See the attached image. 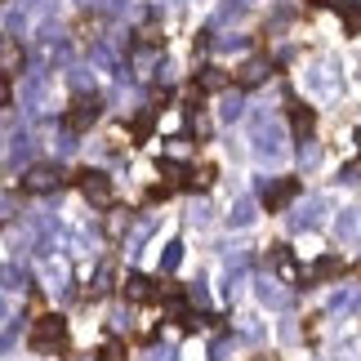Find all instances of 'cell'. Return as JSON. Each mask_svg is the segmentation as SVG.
Returning <instances> with one entry per match:
<instances>
[{"label":"cell","mask_w":361,"mask_h":361,"mask_svg":"<svg viewBox=\"0 0 361 361\" xmlns=\"http://www.w3.org/2000/svg\"><path fill=\"white\" fill-rule=\"evenodd\" d=\"M63 339H67V322L59 312H40L32 322V330H27V348L32 353H59Z\"/></svg>","instance_id":"6da1fadb"},{"label":"cell","mask_w":361,"mask_h":361,"mask_svg":"<svg viewBox=\"0 0 361 361\" xmlns=\"http://www.w3.org/2000/svg\"><path fill=\"white\" fill-rule=\"evenodd\" d=\"M99 116H103V99H99V94H76L72 107H67V116H63V125L72 134H85Z\"/></svg>","instance_id":"7a4b0ae2"},{"label":"cell","mask_w":361,"mask_h":361,"mask_svg":"<svg viewBox=\"0 0 361 361\" xmlns=\"http://www.w3.org/2000/svg\"><path fill=\"white\" fill-rule=\"evenodd\" d=\"M76 188H80V197H85L90 205H99V210L112 205V178H107L103 170H80L76 174Z\"/></svg>","instance_id":"3957f363"},{"label":"cell","mask_w":361,"mask_h":361,"mask_svg":"<svg viewBox=\"0 0 361 361\" xmlns=\"http://www.w3.org/2000/svg\"><path fill=\"white\" fill-rule=\"evenodd\" d=\"M63 170L59 165H32V170L23 174V192H32V197H45V192H59L63 188Z\"/></svg>","instance_id":"277c9868"},{"label":"cell","mask_w":361,"mask_h":361,"mask_svg":"<svg viewBox=\"0 0 361 361\" xmlns=\"http://www.w3.org/2000/svg\"><path fill=\"white\" fill-rule=\"evenodd\" d=\"M232 76H237V90H255V85H263V80H268V59H263V54H255V59H245Z\"/></svg>","instance_id":"5b68a950"},{"label":"cell","mask_w":361,"mask_h":361,"mask_svg":"<svg viewBox=\"0 0 361 361\" xmlns=\"http://www.w3.org/2000/svg\"><path fill=\"white\" fill-rule=\"evenodd\" d=\"M125 299H130V303H157L161 299V281H147V276L130 272V281H125Z\"/></svg>","instance_id":"8992f818"},{"label":"cell","mask_w":361,"mask_h":361,"mask_svg":"<svg viewBox=\"0 0 361 361\" xmlns=\"http://www.w3.org/2000/svg\"><path fill=\"white\" fill-rule=\"evenodd\" d=\"M290 197H299V178H281V183H268V188H263V210H272V214H276Z\"/></svg>","instance_id":"52a82bcc"},{"label":"cell","mask_w":361,"mask_h":361,"mask_svg":"<svg viewBox=\"0 0 361 361\" xmlns=\"http://www.w3.org/2000/svg\"><path fill=\"white\" fill-rule=\"evenodd\" d=\"M23 72V45L13 36H5V45H0V76H18Z\"/></svg>","instance_id":"ba28073f"},{"label":"cell","mask_w":361,"mask_h":361,"mask_svg":"<svg viewBox=\"0 0 361 361\" xmlns=\"http://www.w3.org/2000/svg\"><path fill=\"white\" fill-rule=\"evenodd\" d=\"M335 13L343 23V36H361V5L357 0H335Z\"/></svg>","instance_id":"9c48e42d"},{"label":"cell","mask_w":361,"mask_h":361,"mask_svg":"<svg viewBox=\"0 0 361 361\" xmlns=\"http://www.w3.org/2000/svg\"><path fill=\"white\" fill-rule=\"evenodd\" d=\"M290 125H295V138L303 143V138L312 134V125H317V116H312V107H303V103H295L290 99Z\"/></svg>","instance_id":"30bf717a"},{"label":"cell","mask_w":361,"mask_h":361,"mask_svg":"<svg viewBox=\"0 0 361 361\" xmlns=\"http://www.w3.org/2000/svg\"><path fill=\"white\" fill-rule=\"evenodd\" d=\"M343 272H348V263H343L339 255H330V259H317L308 276H312V281H330V276H343Z\"/></svg>","instance_id":"8fae6325"},{"label":"cell","mask_w":361,"mask_h":361,"mask_svg":"<svg viewBox=\"0 0 361 361\" xmlns=\"http://www.w3.org/2000/svg\"><path fill=\"white\" fill-rule=\"evenodd\" d=\"M197 80H201L205 90H228V85H237V76H228L224 67H201V72H197Z\"/></svg>","instance_id":"7c38bea8"},{"label":"cell","mask_w":361,"mask_h":361,"mask_svg":"<svg viewBox=\"0 0 361 361\" xmlns=\"http://www.w3.org/2000/svg\"><path fill=\"white\" fill-rule=\"evenodd\" d=\"M152 130H157V112L147 107V112H138V116H134V143H147Z\"/></svg>","instance_id":"4fadbf2b"},{"label":"cell","mask_w":361,"mask_h":361,"mask_svg":"<svg viewBox=\"0 0 361 361\" xmlns=\"http://www.w3.org/2000/svg\"><path fill=\"white\" fill-rule=\"evenodd\" d=\"M138 45H147V49L165 45V36H161V23H143V27H138Z\"/></svg>","instance_id":"5bb4252c"},{"label":"cell","mask_w":361,"mask_h":361,"mask_svg":"<svg viewBox=\"0 0 361 361\" xmlns=\"http://www.w3.org/2000/svg\"><path fill=\"white\" fill-rule=\"evenodd\" d=\"M272 259H276V268L295 281V259H290V245H272Z\"/></svg>","instance_id":"9a60e30c"},{"label":"cell","mask_w":361,"mask_h":361,"mask_svg":"<svg viewBox=\"0 0 361 361\" xmlns=\"http://www.w3.org/2000/svg\"><path fill=\"white\" fill-rule=\"evenodd\" d=\"M99 361H125V348L112 339V343H103V353H99Z\"/></svg>","instance_id":"2e32d148"}]
</instances>
